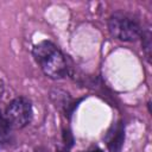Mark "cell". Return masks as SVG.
Listing matches in <instances>:
<instances>
[{
  "instance_id": "obj_2",
  "label": "cell",
  "mask_w": 152,
  "mask_h": 152,
  "mask_svg": "<svg viewBox=\"0 0 152 152\" xmlns=\"http://www.w3.org/2000/svg\"><path fill=\"white\" fill-rule=\"evenodd\" d=\"M108 30L112 37L122 42H134L141 36L138 21L122 12H115L109 17Z\"/></svg>"
},
{
  "instance_id": "obj_3",
  "label": "cell",
  "mask_w": 152,
  "mask_h": 152,
  "mask_svg": "<svg viewBox=\"0 0 152 152\" xmlns=\"http://www.w3.org/2000/svg\"><path fill=\"white\" fill-rule=\"evenodd\" d=\"M5 116L13 128H23L31 122L32 104L25 97H15L12 100L5 112Z\"/></svg>"
},
{
  "instance_id": "obj_10",
  "label": "cell",
  "mask_w": 152,
  "mask_h": 152,
  "mask_svg": "<svg viewBox=\"0 0 152 152\" xmlns=\"http://www.w3.org/2000/svg\"><path fill=\"white\" fill-rule=\"evenodd\" d=\"M36 152H49V151H46V150L43 148V147H38V148L36 150Z\"/></svg>"
},
{
  "instance_id": "obj_7",
  "label": "cell",
  "mask_w": 152,
  "mask_h": 152,
  "mask_svg": "<svg viewBox=\"0 0 152 152\" xmlns=\"http://www.w3.org/2000/svg\"><path fill=\"white\" fill-rule=\"evenodd\" d=\"M63 140H64L66 147H71V146H72L74 139H72V135H71L70 131H68V129H63Z\"/></svg>"
},
{
  "instance_id": "obj_4",
  "label": "cell",
  "mask_w": 152,
  "mask_h": 152,
  "mask_svg": "<svg viewBox=\"0 0 152 152\" xmlns=\"http://www.w3.org/2000/svg\"><path fill=\"white\" fill-rule=\"evenodd\" d=\"M125 140V128L121 121L113 124L106 134L107 148L109 152H120Z\"/></svg>"
},
{
  "instance_id": "obj_9",
  "label": "cell",
  "mask_w": 152,
  "mask_h": 152,
  "mask_svg": "<svg viewBox=\"0 0 152 152\" xmlns=\"http://www.w3.org/2000/svg\"><path fill=\"white\" fill-rule=\"evenodd\" d=\"M56 152H69L66 148H64V147H57L56 148Z\"/></svg>"
},
{
  "instance_id": "obj_1",
  "label": "cell",
  "mask_w": 152,
  "mask_h": 152,
  "mask_svg": "<svg viewBox=\"0 0 152 152\" xmlns=\"http://www.w3.org/2000/svg\"><path fill=\"white\" fill-rule=\"evenodd\" d=\"M33 57L43 72L53 80H59L66 76L68 64L63 53L55 44L49 40L39 42L33 46Z\"/></svg>"
},
{
  "instance_id": "obj_8",
  "label": "cell",
  "mask_w": 152,
  "mask_h": 152,
  "mask_svg": "<svg viewBox=\"0 0 152 152\" xmlns=\"http://www.w3.org/2000/svg\"><path fill=\"white\" fill-rule=\"evenodd\" d=\"M4 90H5V87H4V83H2V81L0 80V97H1V95L4 94Z\"/></svg>"
},
{
  "instance_id": "obj_11",
  "label": "cell",
  "mask_w": 152,
  "mask_h": 152,
  "mask_svg": "<svg viewBox=\"0 0 152 152\" xmlns=\"http://www.w3.org/2000/svg\"><path fill=\"white\" fill-rule=\"evenodd\" d=\"M86 152H103L102 150L100 148H94V150H90V151H86Z\"/></svg>"
},
{
  "instance_id": "obj_5",
  "label": "cell",
  "mask_w": 152,
  "mask_h": 152,
  "mask_svg": "<svg viewBox=\"0 0 152 152\" xmlns=\"http://www.w3.org/2000/svg\"><path fill=\"white\" fill-rule=\"evenodd\" d=\"M141 37H142V50L146 55V58L150 61V57H151V33H150V30H146L145 32H142Z\"/></svg>"
},
{
  "instance_id": "obj_6",
  "label": "cell",
  "mask_w": 152,
  "mask_h": 152,
  "mask_svg": "<svg viewBox=\"0 0 152 152\" xmlns=\"http://www.w3.org/2000/svg\"><path fill=\"white\" fill-rule=\"evenodd\" d=\"M10 128H11V126H10L6 116L0 112V137L6 135L10 131Z\"/></svg>"
}]
</instances>
